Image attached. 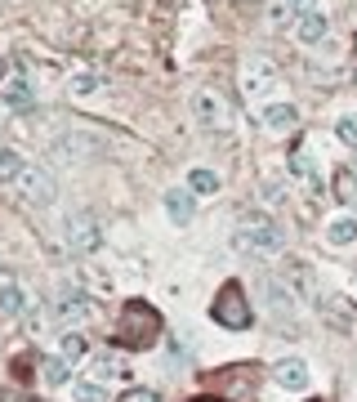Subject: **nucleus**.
Instances as JSON below:
<instances>
[{
	"label": "nucleus",
	"mask_w": 357,
	"mask_h": 402,
	"mask_svg": "<svg viewBox=\"0 0 357 402\" xmlns=\"http://www.w3.org/2000/svg\"><path fill=\"white\" fill-rule=\"evenodd\" d=\"M192 112H197V121L206 125V130H214V125L228 121V103H224V94H219V90H197Z\"/></svg>",
	"instance_id": "423d86ee"
},
{
	"label": "nucleus",
	"mask_w": 357,
	"mask_h": 402,
	"mask_svg": "<svg viewBox=\"0 0 357 402\" xmlns=\"http://www.w3.org/2000/svg\"><path fill=\"white\" fill-rule=\"evenodd\" d=\"M232 246L242 250V255H277V250L286 246V237H281L277 224H250V228H242L232 237Z\"/></svg>",
	"instance_id": "7ed1b4c3"
},
{
	"label": "nucleus",
	"mask_w": 357,
	"mask_h": 402,
	"mask_svg": "<svg viewBox=\"0 0 357 402\" xmlns=\"http://www.w3.org/2000/svg\"><path fill=\"white\" fill-rule=\"evenodd\" d=\"M264 125L277 130V134L295 130V125H299V108H295V103H268V108H264Z\"/></svg>",
	"instance_id": "2eb2a0df"
},
{
	"label": "nucleus",
	"mask_w": 357,
	"mask_h": 402,
	"mask_svg": "<svg viewBox=\"0 0 357 402\" xmlns=\"http://www.w3.org/2000/svg\"><path fill=\"white\" fill-rule=\"evenodd\" d=\"M45 380H49V384H67V362H63V358H49V362H45Z\"/></svg>",
	"instance_id": "bb28decb"
},
{
	"label": "nucleus",
	"mask_w": 357,
	"mask_h": 402,
	"mask_svg": "<svg viewBox=\"0 0 357 402\" xmlns=\"http://www.w3.org/2000/svg\"><path fill=\"white\" fill-rule=\"evenodd\" d=\"M121 402H157V393H152V389H130Z\"/></svg>",
	"instance_id": "c756f323"
},
{
	"label": "nucleus",
	"mask_w": 357,
	"mask_h": 402,
	"mask_svg": "<svg viewBox=\"0 0 357 402\" xmlns=\"http://www.w3.org/2000/svg\"><path fill=\"white\" fill-rule=\"evenodd\" d=\"M273 86H277V67L268 63V58H250V63L242 67V90H246L250 98H264Z\"/></svg>",
	"instance_id": "20e7f679"
},
{
	"label": "nucleus",
	"mask_w": 357,
	"mask_h": 402,
	"mask_svg": "<svg viewBox=\"0 0 357 402\" xmlns=\"http://www.w3.org/2000/svg\"><path fill=\"white\" fill-rule=\"evenodd\" d=\"M214 322L219 326H228V331H246L250 326V299H246V291L237 287V282H228L224 291L214 295Z\"/></svg>",
	"instance_id": "f03ea898"
},
{
	"label": "nucleus",
	"mask_w": 357,
	"mask_h": 402,
	"mask_svg": "<svg viewBox=\"0 0 357 402\" xmlns=\"http://www.w3.org/2000/svg\"><path fill=\"white\" fill-rule=\"evenodd\" d=\"M291 175H299V179H309L313 188H321V179H317V165H313V157H309V148H299V153L291 157Z\"/></svg>",
	"instance_id": "412c9836"
},
{
	"label": "nucleus",
	"mask_w": 357,
	"mask_h": 402,
	"mask_svg": "<svg viewBox=\"0 0 357 402\" xmlns=\"http://www.w3.org/2000/svg\"><path fill=\"white\" fill-rule=\"evenodd\" d=\"M98 242H103V232H98V224L90 220V215L67 220V246H72L76 255H90V250H98Z\"/></svg>",
	"instance_id": "39448f33"
},
{
	"label": "nucleus",
	"mask_w": 357,
	"mask_h": 402,
	"mask_svg": "<svg viewBox=\"0 0 357 402\" xmlns=\"http://www.w3.org/2000/svg\"><path fill=\"white\" fill-rule=\"evenodd\" d=\"M277 384H281V389H291V393H304V389H309V362H304V358H281L277 362Z\"/></svg>",
	"instance_id": "1a4fd4ad"
},
{
	"label": "nucleus",
	"mask_w": 357,
	"mask_h": 402,
	"mask_svg": "<svg viewBox=\"0 0 357 402\" xmlns=\"http://www.w3.org/2000/svg\"><path fill=\"white\" fill-rule=\"evenodd\" d=\"M281 282H286V287H291L295 295H321V291H317L313 268H309V264H299V259H286V268H281Z\"/></svg>",
	"instance_id": "9d476101"
},
{
	"label": "nucleus",
	"mask_w": 357,
	"mask_h": 402,
	"mask_svg": "<svg viewBox=\"0 0 357 402\" xmlns=\"http://www.w3.org/2000/svg\"><path fill=\"white\" fill-rule=\"evenodd\" d=\"M121 340L134 344V349H148L161 340V317L152 313L148 304H125L121 313Z\"/></svg>",
	"instance_id": "f257e3e1"
},
{
	"label": "nucleus",
	"mask_w": 357,
	"mask_h": 402,
	"mask_svg": "<svg viewBox=\"0 0 357 402\" xmlns=\"http://www.w3.org/2000/svg\"><path fill=\"white\" fill-rule=\"evenodd\" d=\"M0 103L5 108H31V86L27 81H9V86L0 90Z\"/></svg>",
	"instance_id": "a211bd4d"
},
{
	"label": "nucleus",
	"mask_w": 357,
	"mask_h": 402,
	"mask_svg": "<svg viewBox=\"0 0 357 402\" xmlns=\"http://www.w3.org/2000/svg\"><path fill=\"white\" fill-rule=\"evenodd\" d=\"M58 358H63V362H76V358H85V340H81V335H63Z\"/></svg>",
	"instance_id": "b1692460"
},
{
	"label": "nucleus",
	"mask_w": 357,
	"mask_h": 402,
	"mask_svg": "<svg viewBox=\"0 0 357 402\" xmlns=\"http://www.w3.org/2000/svg\"><path fill=\"white\" fill-rule=\"evenodd\" d=\"M309 9H317V0H273V5H268V23H273V27L299 23Z\"/></svg>",
	"instance_id": "9b49d317"
},
{
	"label": "nucleus",
	"mask_w": 357,
	"mask_h": 402,
	"mask_svg": "<svg viewBox=\"0 0 357 402\" xmlns=\"http://www.w3.org/2000/svg\"><path fill=\"white\" fill-rule=\"evenodd\" d=\"M295 27H299V41H304V45H317V41H326L331 19H326V9H309Z\"/></svg>",
	"instance_id": "4468645a"
},
{
	"label": "nucleus",
	"mask_w": 357,
	"mask_h": 402,
	"mask_svg": "<svg viewBox=\"0 0 357 402\" xmlns=\"http://www.w3.org/2000/svg\"><path fill=\"white\" fill-rule=\"evenodd\" d=\"M326 237H331L335 246H348V242H357V220H353V215H339V220H331Z\"/></svg>",
	"instance_id": "f3484780"
},
{
	"label": "nucleus",
	"mask_w": 357,
	"mask_h": 402,
	"mask_svg": "<svg viewBox=\"0 0 357 402\" xmlns=\"http://www.w3.org/2000/svg\"><path fill=\"white\" fill-rule=\"evenodd\" d=\"M165 210H170V220H175V224H192L197 201H192V192H188V183H183V188H170V192H165Z\"/></svg>",
	"instance_id": "ddd939ff"
},
{
	"label": "nucleus",
	"mask_w": 357,
	"mask_h": 402,
	"mask_svg": "<svg viewBox=\"0 0 357 402\" xmlns=\"http://www.w3.org/2000/svg\"><path fill=\"white\" fill-rule=\"evenodd\" d=\"M54 313L63 317V322H72V326H81L85 317H90V299H85L81 291H63V295L54 299Z\"/></svg>",
	"instance_id": "f8f14e48"
},
{
	"label": "nucleus",
	"mask_w": 357,
	"mask_h": 402,
	"mask_svg": "<svg viewBox=\"0 0 357 402\" xmlns=\"http://www.w3.org/2000/svg\"><path fill=\"white\" fill-rule=\"evenodd\" d=\"M19 175H23V161H19V153L0 148V183H5V179H19Z\"/></svg>",
	"instance_id": "5701e85b"
},
{
	"label": "nucleus",
	"mask_w": 357,
	"mask_h": 402,
	"mask_svg": "<svg viewBox=\"0 0 357 402\" xmlns=\"http://www.w3.org/2000/svg\"><path fill=\"white\" fill-rule=\"evenodd\" d=\"M264 201H273V206H277V201H281V183H264Z\"/></svg>",
	"instance_id": "7c9ffc66"
},
{
	"label": "nucleus",
	"mask_w": 357,
	"mask_h": 402,
	"mask_svg": "<svg viewBox=\"0 0 357 402\" xmlns=\"http://www.w3.org/2000/svg\"><path fill=\"white\" fill-rule=\"evenodd\" d=\"M72 398L76 402H108V393H103V384H98V380H76L72 384Z\"/></svg>",
	"instance_id": "4be33fe9"
},
{
	"label": "nucleus",
	"mask_w": 357,
	"mask_h": 402,
	"mask_svg": "<svg viewBox=\"0 0 357 402\" xmlns=\"http://www.w3.org/2000/svg\"><path fill=\"white\" fill-rule=\"evenodd\" d=\"M335 130H339V139H344V143L357 148V116H339V125H335Z\"/></svg>",
	"instance_id": "cd10ccee"
},
{
	"label": "nucleus",
	"mask_w": 357,
	"mask_h": 402,
	"mask_svg": "<svg viewBox=\"0 0 357 402\" xmlns=\"http://www.w3.org/2000/svg\"><path fill=\"white\" fill-rule=\"evenodd\" d=\"M197 402H214V398H197Z\"/></svg>",
	"instance_id": "473e14b6"
},
{
	"label": "nucleus",
	"mask_w": 357,
	"mask_h": 402,
	"mask_svg": "<svg viewBox=\"0 0 357 402\" xmlns=\"http://www.w3.org/2000/svg\"><path fill=\"white\" fill-rule=\"evenodd\" d=\"M339 192H344L348 201H357V179H353V170H344V175H339Z\"/></svg>",
	"instance_id": "c85d7f7f"
},
{
	"label": "nucleus",
	"mask_w": 357,
	"mask_h": 402,
	"mask_svg": "<svg viewBox=\"0 0 357 402\" xmlns=\"http://www.w3.org/2000/svg\"><path fill=\"white\" fill-rule=\"evenodd\" d=\"M317 309L326 313V317H331V322H335L339 331H348V326H353V313L344 309V299H339V295H317Z\"/></svg>",
	"instance_id": "dca6fc26"
},
{
	"label": "nucleus",
	"mask_w": 357,
	"mask_h": 402,
	"mask_svg": "<svg viewBox=\"0 0 357 402\" xmlns=\"http://www.w3.org/2000/svg\"><path fill=\"white\" fill-rule=\"evenodd\" d=\"M98 86H103V76H98V72H76L72 76V94H94Z\"/></svg>",
	"instance_id": "a878e982"
},
{
	"label": "nucleus",
	"mask_w": 357,
	"mask_h": 402,
	"mask_svg": "<svg viewBox=\"0 0 357 402\" xmlns=\"http://www.w3.org/2000/svg\"><path fill=\"white\" fill-rule=\"evenodd\" d=\"M121 371H125V366L116 362V354H98V358H94V376H98V380H108V376H121Z\"/></svg>",
	"instance_id": "393cba45"
},
{
	"label": "nucleus",
	"mask_w": 357,
	"mask_h": 402,
	"mask_svg": "<svg viewBox=\"0 0 357 402\" xmlns=\"http://www.w3.org/2000/svg\"><path fill=\"white\" fill-rule=\"evenodd\" d=\"M0 81H9V58L0 54Z\"/></svg>",
	"instance_id": "2f4dec72"
},
{
	"label": "nucleus",
	"mask_w": 357,
	"mask_h": 402,
	"mask_svg": "<svg viewBox=\"0 0 357 402\" xmlns=\"http://www.w3.org/2000/svg\"><path fill=\"white\" fill-rule=\"evenodd\" d=\"M259 291H264V304H268V313H273V317H291L295 313V291L291 287H286V282H273V277H264L259 282Z\"/></svg>",
	"instance_id": "6e6552de"
},
{
	"label": "nucleus",
	"mask_w": 357,
	"mask_h": 402,
	"mask_svg": "<svg viewBox=\"0 0 357 402\" xmlns=\"http://www.w3.org/2000/svg\"><path fill=\"white\" fill-rule=\"evenodd\" d=\"M19 179H23L27 201H36V206H49V201L58 197V183H54V175H49V170H23Z\"/></svg>",
	"instance_id": "0eeeda50"
},
{
	"label": "nucleus",
	"mask_w": 357,
	"mask_h": 402,
	"mask_svg": "<svg viewBox=\"0 0 357 402\" xmlns=\"http://www.w3.org/2000/svg\"><path fill=\"white\" fill-rule=\"evenodd\" d=\"M188 192L192 197H214L219 192V175L214 170H192L188 175Z\"/></svg>",
	"instance_id": "6ab92c4d"
},
{
	"label": "nucleus",
	"mask_w": 357,
	"mask_h": 402,
	"mask_svg": "<svg viewBox=\"0 0 357 402\" xmlns=\"http://www.w3.org/2000/svg\"><path fill=\"white\" fill-rule=\"evenodd\" d=\"M23 304H27V295L19 282H0V313H23Z\"/></svg>",
	"instance_id": "aec40b11"
}]
</instances>
